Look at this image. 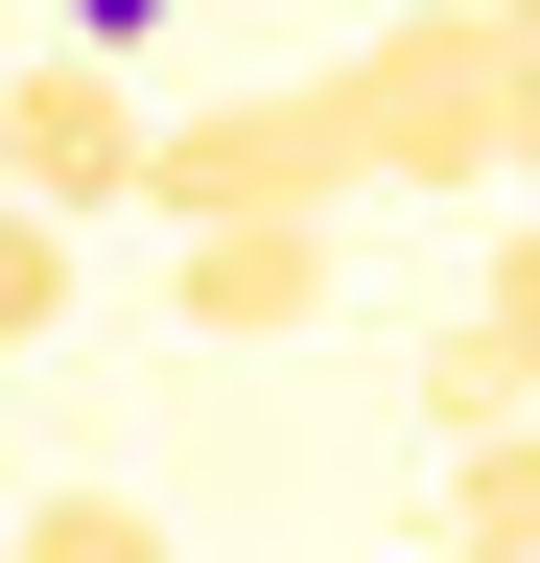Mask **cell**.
<instances>
[{"mask_svg":"<svg viewBox=\"0 0 540 563\" xmlns=\"http://www.w3.org/2000/svg\"><path fill=\"white\" fill-rule=\"evenodd\" d=\"M329 165L353 188H494V0H399V24H353L306 70Z\"/></svg>","mask_w":540,"mask_h":563,"instance_id":"obj_1","label":"cell"},{"mask_svg":"<svg viewBox=\"0 0 540 563\" xmlns=\"http://www.w3.org/2000/svg\"><path fill=\"white\" fill-rule=\"evenodd\" d=\"M142 211L165 235H329L353 165H329L306 95H212V118H142Z\"/></svg>","mask_w":540,"mask_h":563,"instance_id":"obj_2","label":"cell"},{"mask_svg":"<svg viewBox=\"0 0 540 563\" xmlns=\"http://www.w3.org/2000/svg\"><path fill=\"white\" fill-rule=\"evenodd\" d=\"M95 188H142V95H118L95 47H47L24 95H0V211H47V235H71Z\"/></svg>","mask_w":540,"mask_h":563,"instance_id":"obj_3","label":"cell"},{"mask_svg":"<svg viewBox=\"0 0 540 563\" xmlns=\"http://www.w3.org/2000/svg\"><path fill=\"white\" fill-rule=\"evenodd\" d=\"M188 329H212V352L329 329V235H188Z\"/></svg>","mask_w":540,"mask_h":563,"instance_id":"obj_4","label":"cell"},{"mask_svg":"<svg viewBox=\"0 0 540 563\" xmlns=\"http://www.w3.org/2000/svg\"><path fill=\"white\" fill-rule=\"evenodd\" d=\"M423 563H540V422H517V446H447V493H423Z\"/></svg>","mask_w":540,"mask_h":563,"instance_id":"obj_5","label":"cell"},{"mask_svg":"<svg viewBox=\"0 0 540 563\" xmlns=\"http://www.w3.org/2000/svg\"><path fill=\"white\" fill-rule=\"evenodd\" d=\"M0 563H165V517H142V493H24Z\"/></svg>","mask_w":540,"mask_h":563,"instance_id":"obj_6","label":"cell"},{"mask_svg":"<svg viewBox=\"0 0 540 563\" xmlns=\"http://www.w3.org/2000/svg\"><path fill=\"white\" fill-rule=\"evenodd\" d=\"M423 446H517V376H494L470 329H423Z\"/></svg>","mask_w":540,"mask_h":563,"instance_id":"obj_7","label":"cell"},{"mask_svg":"<svg viewBox=\"0 0 540 563\" xmlns=\"http://www.w3.org/2000/svg\"><path fill=\"white\" fill-rule=\"evenodd\" d=\"M470 352H494V376L540 399V211H517V235H494V282H470Z\"/></svg>","mask_w":540,"mask_h":563,"instance_id":"obj_8","label":"cell"},{"mask_svg":"<svg viewBox=\"0 0 540 563\" xmlns=\"http://www.w3.org/2000/svg\"><path fill=\"white\" fill-rule=\"evenodd\" d=\"M71 329V235H47V211H0V352H47Z\"/></svg>","mask_w":540,"mask_h":563,"instance_id":"obj_9","label":"cell"},{"mask_svg":"<svg viewBox=\"0 0 540 563\" xmlns=\"http://www.w3.org/2000/svg\"><path fill=\"white\" fill-rule=\"evenodd\" d=\"M494 188H540V0H494Z\"/></svg>","mask_w":540,"mask_h":563,"instance_id":"obj_10","label":"cell"},{"mask_svg":"<svg viewBox=\"0 0 540 563\" xmlns=\"http://www.w3.org/2000/svg\"><path fill=\"white\" fill-rule=\"evenodd\" d=\"M142 24H165V0H71V47H95V70H118V47H142Z\"/></svg>","mask_w":540,"mask_h":563,"instance_id":"obj_11","label":"cell"}]
</instances>
